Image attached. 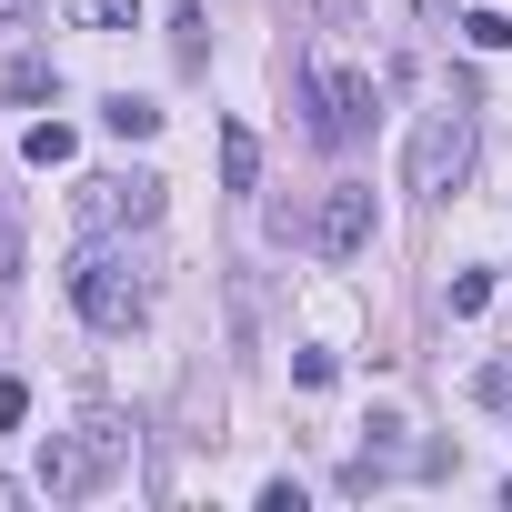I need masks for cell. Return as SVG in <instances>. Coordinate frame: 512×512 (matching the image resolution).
<instances>
[{
	"label": "cell",
	"instance_id": "cell-12",
	"mask_svg": "<svg viewBox=\"0 0 512 512\" xmlns=\"http://www.w3.org/2000/svg\"><path fill=\"white\" fill-rule=\"evenodd\" d=\"M51 91H61V71H51L41 51H21V61H11V101H51Z\"/></svg>",
	"mask_w": 512,
	"mask_h": 512
},
{
	"label": "cell",
	"instance_id": "cell-2",
	"mask_svg": "<svg viewBox=\"0 0 512 512\" xmlns=\"http://www.w3.org/2000/svg\"><path fill=\"white\" fill-rule=\"evenodd\" d=\"M71 312H81L91 332H141V312H151L141 262H131V251H101V231H91V251L71 262Z\"/></svg>",
	"mask_w": 512,
	"mask_h": 512
},
{
	"label": "cell",
	"instance_id": "cell-19",
	"mask_svg": "<svg viewBox=\"0 0 512 512\" xmlns=\"http://www.w3.org/2000/svg\"><path fill=\"white\" fill-rule=\"evenodd\" d=\"M412 11H422V21H432V31H452V21H462V11H472V0H412Z\"/></svg>",
	"mask_w": 512,
	"mask_h": 512
},
{
	"label": "cell",
	"instance_id": "cell-9",
	"mask_svg": "<svg viewBox=\"0 0 512 512\" xmlns=\"http://www.w3.org/2000/svg\"><path fill=\"white\" fill-rule=\"evenodd\" d=\"M221 191H262V141H251L241 121L221 131Z\"/></svg>",
	"mask_w": 512,
	"mask_h": 512
},
{
	"label": "cell",
	"instance_id": "cell-20",
	"mask_svg": "<svg viewBox=\"0 0 512 512\" xmlns=\"http://www.w3.org/2000/svg\"><path fill=\"white\" fill-rule=\"evenodd\" d=\"M21 412H31V382H0V432H11Z\"/></svg>",
	"mask_w": 512,
	"mask_h": 512
},
{
	"label": "cell",
	"instance_id": "cell-21",
	"mask_svg": "<svg viewBox=\"0 0 512 512\" xmlns=\"http://www.w3.org/2000/svg\"><path fill=\"white\" fill-rule=\"evenodd\" d=\"M31 11H41V0H0V21H31Z\"/></svg>",
	"mask_w": 512,
	"mask_h": 512
},
{
	"label": "cell",
	"instance_id": "cell-13",
	"mask_svg": "<svg viewBox=\"0 0 512 512\" xmlns=\"http://www.w3.org/2000/svg\"><path fill=\"white\" fill-rule=\"evenodd\" d=\"M131 11H141V0H71L81 31H131Z\"/></svg>",
	"mask_w": 512,
	"mask_h": 512
},
{
	"label": "cell",
	"instance_id": "cell-15",
	"mask_svg": "<svg viewBox=\"0 0 512 512\" xmlns=\"http://www.w3.org/2000/svg\"><path fill=\"white\" fill-rule=\"evenodd\" d=\"M292 382H302V392H322V382H332V352H322V342H302V352H292Z\"/></svg>",
	"mask_w": 512,
	"mask_h": 512
},
{
	"label": "cell",
	"instance_id": "cell-14",
	"mask_svg": "<svg viewBox=\"0 0 512 512\" xmlns=\"http://www.w3.org/2000/svg\"><path fill=\"white\" fill-rule=\"evenodd\" d=\"M462 41H472V51H502L512 21H502V11H462Z\"/></svg>",
	"mask_w": 512,
	"mask_h": 512
},
{
	"label": "cell",
	"instance_id": "cell-11",
	"mask_svg": "<svg viewBox=\"0 0 512 512\" xmlns=\"http://www.w3.org/2000/svg\"><path fill=\"white\" fill-rule=\"evenodd\" d=\"M71 151H81V141H71L61 121H31V131H21V161H31V171H61Z\"/></svg>",
	"mask_w": 512,
	"mask_h": 512
},
{
	"label": "cell",
	"instance_id": "cell-5",
	"mask_svg": "<svg viewBox=\"0 0 512 512\" xmlns=\"http://www.w3.org/2000/svg\"><path fill=\"white\" fill-rule=\"evenodd\" d=\"M71 211H81V231H131V221L161 211V181H151V171H91V181L71 191Z\"/></svg>",
	"mask_w": 512,
	"mask_h": 512
},
{
	"label": "cell",
	"instance_id": "cell-7",
	"mask_svg": "<svg viewBox=\"0 0 512 512\" xmlns=\"http://www.w3.org/2000/svg\"><path fill=\"white\" fill-rule=\"evenodd\" d=\"M402 432H412L402 412H372V442L352 452V472H342V492H372V482H392V472H402Z\"/></svg>",
	"mask_w": 512,
	"mask_h": 512
},
{
	"label": "cell",
	"instance_id": "cell-1",
	"mask_svg": "<svg viewBox=\"0 0 512 512\" xmlns=\"http://www.w3.org/2000/svg\"><path fill=\"white\" fill-rule=\"evenodd\" d=\"M121 462H131V422H121V412H91L81 432H51V442H41V492H51V502H81V492H101Z\"/></svg>",
	"mask_w": 512,
	"mask_h": 512
},
{
	"label": "cell",
	"instance_id": "cell-22",
	"mask_svg": "<svg viewBox=\"0 0 512 512\" xmlns=\"http://www.w3.org/2000/svg\"><path fill=\"white\" fill-rule=\"evenodd\" d=\"M502 502H512V482H502Z\"/></svg>",
	"mask_w": 512,
	"mask_h": 512
},
{
	"label": "cell",
	"instance_id": "cell-8",
	"mask_svg": "<svg viewBox=\"0 0 512 512\" xmlns=\"http://www.w3.org/2000/svg\"><path fill=\"white\" fill-rule=\"evenodd\" d=\"M101 131H111V141H151V131H161V101H141V91H111V101H101Z\"/></svg>",
	"mask_w": 512,
	"mask_h": 512
},
{
	"label": "cell",
	"instance_id": "cell-10",
	"mask_svg": "<svg viewBox=\"0 0 512 512\" xmlns=\"http://www.w3.org/2000/svg\"><path fill=\"white\" fill-rule=\"evenodd\" d=\"M171 61H181V71L211 61V21H201V0H171Z\"/></svg>",
	"mask_w": 512,
	"mask_h": 512
},
{
	"label": "cell",
	"instance_id": "cell-16",
	"mask_svg": "<svg viewBox=\"0 0 512 512\" xmlns=\"http://www.w3.org/2000/svg\"><path fill=\"white\" fill-rule=\"evenodd\" d=\"M472 402H492V412H502V402H512V362H482V372H472Z\"/></svg>",
	"mask_w": 512,
	"mask_h": 512
},
{
	"label": "cell",
	"instance_id": "cell-4",
	"mask_svg": "<svg viewBox=\"0 0 512 512\" xmlns=\"http://www.w3.org/2000/svg\"><path fill=\"white\" fill-rule=\"evenodd\" d=\"M462 171H472V121H462V111H422V121H412V151H402V181H412L422 201H442Z\"/></svg>",
	"mask_w": 512,
	"mask_h": 512
},
{
	"label": "cell",
	"instance_id": "cell-6",
	"mask_svg": "<svg viewBox=\"0 0 512 512\" xmlns=\"http://www.w3.org/2000/svg\"><path fill=\"white\" fill-rule=\"evenodd\" d=\"M312 251H322V262H352V251H372V191H362V181L322 191V211H312Z\"/></svg>",
	"mask_w": 512,
	"mask_h": 512
},
{
	"label": "cell",
	"instance_id": "cell-3",
	"mask_svg": "<svg viewBox=\"0 0 512 512\" xmlns=\"http://www.w3.org/2000/svg\"><path fill=\"white\" fill-rule=\"evenodd\" d=\"M292 91H302V111H312V141H362L372 131V71H352V61H332V51H312L302 71H292Z\"/></svg>",
	"mask_w": 512,
	"mask_h": 512
},
{
	"label": "cell",
	"instance_id": "cell-17",
	"mask_svg": "<svg viewBox=\"0 0 512 512\" xmlns=\"http://www.w3.org/2000/svg\"><path fill=\"white\" fill-rule=\"evenodd\" d=\"M11 272H21V211L0 201V282H11Z\"/></svg>",
	"mask_w": 512,
	"mask_h": 512
},
{
	"label": "cell",
	"instance_id": "cell-18",
	"mask_svg": "<svg viewBox=\"0 0 512 512\" xmlns=\"http://www.w3.org/2000/svg\"><path fill=\"white\" fill-rule=\"evenodd\" d=\"M442 302H452V312H482V302H492V282H482V272H452V292H442Z\"/></svg>",
	"mask_w": 512,
	"mask_h": 512
}]
</instances>
